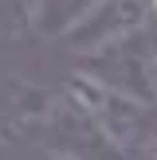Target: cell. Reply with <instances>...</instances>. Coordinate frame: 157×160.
I'll list each match as a JSON object with an SVG mask.
<instances>
[]
</instances>
